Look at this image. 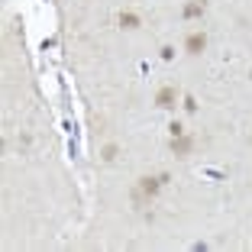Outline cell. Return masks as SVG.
Segmentation results:
<instances>
[{
	"label": "cell",
	"instance_id": "obj_1",
	"mask_svg": "<svg viewBox=\"0 0 252 252\" xmlns=\"http://www.w3.org/2000/svg\"><path fill=\"white\" fill-rule=\"evenodd\" d=\"M175 104H178V88H175V84L158 88V94H156V107L158 110H175Z\"/></svg>",
	"mask_w": 252,
	"mask_h": 252
},
{
	"label": "cell",
	"instance_id": "obj_2",
	"mask_svg": "<svg viewBox=\"0 0 252 252\" xmlns=\"http://www.w3.org/2000/svg\"><path fill=\"white\" fill-rule=\"evenodd\" d=\"M162 188H165L162 178H139V185H136V197H149V200H152Z\"/></svg>",
	"mask_w": 252,
	"mask_h": 252
},
{
	"label": "cell",
	"instance_id": "obj_3",
	"mask_svg": "<svg viewBox=\"0 0 252 252\" xmlns=\"http://www.w3.org/2000/svg\"><path fill=\"white\" fill-rule=\"evenodd\" d=\"M207 49V32H188L185 36V52L188 55H200Z\"/></svg>",
	"mask_w": 252,
	"mask_h": 252
},
{
	"label": "cell",
	"instance_id": "obj_4",
	"mask_svg": "<svg viewBox=\"0 0 252 252\" xmlns=\"http://www.w3.org/2000/svg\"><path fill=\"white\" fill-rule=\"evenodd\" d=\"M204 10H207V3H204V0H188L185 7H181V16H185V20H200V16H204Z\"/></svg>",
	"mask_w": 252,
	"mask_h": 252
},
{
	"label": "cell",
	"instance_id": "obj_5",
	"mask_svg": "<svg viewBox=\"0 0 252 252\" xmlns=\"http://www.w3.org/2000/svg\"><path fill=\"white\" fill-rule=\"evenodd\" d=\"M191 149H194V139H191V136H175V139H171V152H175V156H181V158H185L188 156V152H191Z\"/></svg>",
	"mask_w": 252,
	"mask_h": 252
},
{
	"label": "cell",
	"instance_id": "obj_6",
	"mask_svg": "<svg viewBox=\"0 0 252 252\" xmlns=\"http://www.w3.org/2000/svg\"><path fill=\"white\" fill-rule=\"evenodd\" d=\"M139 13H133V10H123V13H120V26H123V30H139Z\"/></svg>",
	"mask_w": 252,
	"mask_h": 252
},
{
	"label": "cell",
	"instance_id": "obj_7",
	"mask_svg": "<svg viewBox=\"0 0 252 252\" xmlns=\"http://www.w3.org/2000/svg\"><path fill=\"white\" fill-rule=\"evenodd\" d=\"M117 156H120V146H117V142H107V146L100 149V158H104V162H117Z\"/></svg>",
	"mask_w": 252,
	"mask_h": 252
},
{
	"label": "cell",
	"instance_id": "obj_8",
	"mask_svg": "<svg viewBox=\"0 0 252 252\" xmlns=\"http://www.w3.org/2000/svg\"><path fill=\"white\" fill-rule=\"evenodd\" d=\"M168 133H171V139H175V136H185V133H188V129H185V126H181V123H178V120H175V123H171V126H168Z\"/></svg>",
	"mask_w": 252,
	"mask_h": 252
},
{
	"label": "cell",
	"instance_id": "obj_9",
	"mask_svg": "<svg viewBox=\"0 0 252 252\" xmlns=\"http://www.w3.org/2000/svg\"><path fill=\"white\" fill-rule=\"evenodd\" d=\"M185 110L188 113H197V100H194V97H185Z\"/></svg>",
	"mask_w": 252,
	"mask_h": 252
},
{
	"label": "cell",
	"instance_id": "obj_10",
	"mask_svg": "<svg viewBox=\"0 0 252 252\" xmlns=\"http://www.w3.org/2000/svg\"><path fill=\"white\" fill-rule=\"evenodd\" d=\"M175 59V49H171V45H162V62H171Z\"/></svg>",
	"mask_w": 252,
	"mask_h": 252
},
{
	"label": "cell",
	"instance_id": "obj_11",
	"mask_svg": "<svg viewBox=\"0 0 252 252\" xmlns=\"http://www.w3.org/2000/svg\"><path fill=\"white\" fill-rule=\"evenodd\" d=\"M249 78H252V71H249Z\"/></svg>",
	"mask_w": 252,
	"mask_h": 252
}]
</instances>
